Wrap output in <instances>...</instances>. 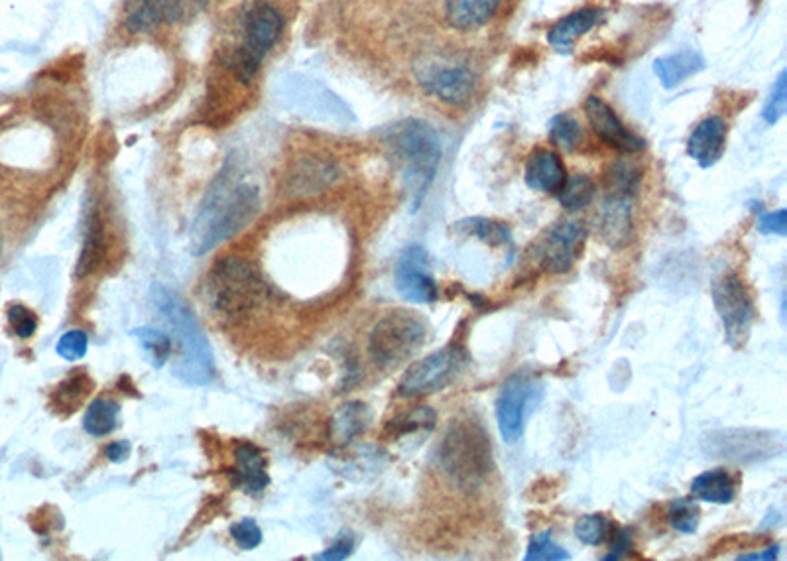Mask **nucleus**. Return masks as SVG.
I'll return each instance as SVG.
<instances>
[{
  "label": "nucleus",
  "instance_id": "nucleus-7",
  "mask_svg": "<svg viewBox=\"0 0 787 561\" xmlns=\"http://www.w3.org/2000/svg\"><path fill=\"white\" fill-rule=\"evenodd\" d=\"M282 30L284 16L272 4L260 2L248 10L244 22V42L229 62L231 71L239 81L248 83L256 75L266 54L276 46Z\"/></svg>",
  "mask_w": 787,
  "mask_h": 561
},
{
  "label": "nucleus",
  "instance_id": "nucleus-43",
  "mask_svg": "<svg viewBox=\"0 0 787 561\" xmlns=\"http://www.w3.org/2000/svg\"><path fill=\"white\" fill-rule=\"evenodd\" d=\"M758 231H760L762 235H778V237H786V209H780V211H774V213H760V215H758Z\"/></svg>",
  "mask_w": 787,
  "mask_h": 561
},
{
  "label": "nucleus",
  "instance_id": "nucleus-40",
  "mask_svg": "<svg viewBox=\"0 0 787 561\" xmlns=\"http://www.w3.org/2000/svg\"><path fill=\"white\" fill-rule=\"evenodd\" d=\"M787 111V73L782 71L778 81L772 87V93L764 105L762 117L768 125H776Z\"/></svg>",
  "mask_w": 787,
  "mask_h": 561
},
{
  "label": "nucleus",
  "instance_id": "nucleus-39",
  "mask_svg": "<svg viewBox=\"0 0 787 561\" xmlns=\"http://www.w3.org/2000/svg\"><path fill=\"white\" fill-rule=\"evenodd\" d=\"M6 319L10 331L20 339H30L38 329V317L30 308L22 304H12L6 310Z\"/></svg>",
  "mask_w": 787,
  "mask_h": 561
},
{
  "label": "nucleus",
  "instance_id": "nucleus-26",
  "mask_svg": "<svg viewBox=\"0 0 787 561\" xmlns=\"http://www.w3.org/2000/svg\"><path fill=\"white\" fill-rule=\"evenodd\" d=\"M703 69H705V60L697 52H691V50L664 56L654 63V71L666 89L677 87L687 77H691Z\"/></svg>",
  "mask_w": 787,
  "mask_h": 561
},
{
  "label": "nucleus",
  "instance_id": "nucleus-35",
  "mask_svg": "<svg viewBox=\"0 0 787 561\" xmlns=\"http://www.w3.org/2000/svg\"><path fill=\"white\" fill-rule=\"evenodd\" d=\"M134 335L140 341L142 351L146 353L150 365L160 369V367H164L168 363L170 353H172V343H170V337L166 333H162L158 329L142 327V329H136Z\"/></svg>",
  "mask_w": 787,
  "mask_h": 561
},
{
  "label": "nucleus",
  "instance_id": "nucleus-36",
  "mask_svg": "<svg viewBox=\"0 0 787 561\" xmlns=\"http://www.w3.org/2000/svg\"><path fill=\"white\" fill-rule=\"evenodd\" d=\"M612 534V524L605 514H585L575 524V536L585 546H601Z\"/></svg>",
  "mask_w": 787,
  "mask_h": 561
},
{
  "label": "nucleus",
  "instance_id": "nucleus-18",
  "mask_svg": "<svg viewBox=\"0 0 787 561\" xmlns=\"http://www.w3.org/2000/svg\"><path fill=\"white\" fill-rule=\"evenodd\" d=\"M599 231L610 249H622L632 239V197L606 195L599 213Z\"/></svg>",
  "mask_w": 787,
  "mask_h": 561
},
{
  "label": "nucleus",
  "instance_id": "nucleus-4",
  "mask_svg": "<svg viewBox=\"0 0 787 561\" xmlns=\"http://www.w3.org/2000/svg\"><path fill=\"white\" fill-rule=\"evenodd\" d=\"M443 471L463 489H475L485 483L492 471L490 436L475 418H457L439 447Z\"/></svg>",
  "mask_w": 787,
  "mask_h": 561
},
{
  "label": "nucleus",
  "instance_id": "nucleus-37",
  "mask_svg": "<svg viewBox=\"0 0 787 561\" xmlns=\"http://www.w3.org/2000/svg\"><path fill=\"white\" fill-rule=\"evenodd\" d=\"M669 524L681 534H693L701 522V508L695 499H677L669 504L667 510Z\"/></svg>",
  "mask_w": 787,
  "mask_h": 561
},
{
  "label": "nucleus",
  "instance_id": "nucleus-25",
  "mask_svg": "<svg viewBox=\"0 0 787 561\" xmlns=\"http://www.w3.org/2000/svg\"><path fill=\"white\" fill-rule=\"evenodd\" d=\"M107 254V235L103 217L99 211H93L87 219V233L83 241L81 256L77 262V276H89L95 272Z\"/></svg>",
  "mask_w": 787,
  "mask_h": 561
},
{
  "label": "nucleus",
  "instance_id": "nucleus-15",
  "mask_svg": "<svg viewBox=\"0 0 787 561\" xmlns=\"http://www.w3.org/2000/svg\"><path fill=\"white\" fill-rule=\"evenodd\" d=\"M209 0H130L126 26L134 32L156 28L164 22H183L197 16Z\"/></svg>",
  "mask_w": 787,
  "mask_h": 561
},
{
  "label": "nucleus",
  "instance_id": "nucleus-27",
  "mask_svg": "<svg viewBox=\"0 0 787 561\" xmlns=\"http://www.w3.org/2000/svg\"><path fill=\"white\" fill-rule=\"evenodd\" d=\"M370 424V410L363 402L343 404L331 422V437L335 443H349L353 437L361 436Z\"/></svg>",
  "mask_w": 787,
  "mask_h": 561
},
{
  "label": "nucleus",
  "instance_id": "nucleus-22",
  "mask_svg": "<svg viewBox=\"0 0 787 561\" xmlns=\"http://www.w3.org/2000/svg\"><path fill=\"white\" fill-rule=\"evenodd\" d=\"M601 18V10L597 8H581L565 18H561L547 34L549 44L557 50V52H571V48L575 46V42L585 36L589 30L595 28V24Z\"/></svg>",
  "mask_w": 787,
  "mask_h": 561
},
{
  "label": "nucleus",
  "instance_id": "nucleus-20",
  "mask_svg": "<svg viewBox=\"0 0 787 561\" xmlns=\"http://www.w3.org/2000/svg\"><path fill=\"white\" fill-rule=\"evenodd\" d=\"M339 178V172L333 164L317 160V158H303L294 164L292 172L286 176V191L294 197L298 195H311L327 186H331Z\"/></svg>",
  "mask_w": 787,
  "mask_h": 561
},
{
  "label": "nucleus",
  "instance_id": "nucleus-34",
  "mask_svg": "<svg viewBox=\"0 0 787 561\" xmlns=\"http://www.w3.org/2000/svg\"><path fill=\"white\" fill-rule=\"evenodd\" d=\"M549 140L563 152L571 154L583 140V130L573 115L561 113L549 121Z\"/></svg>",
  "mask_w": 787,
  "mask_h": 561
},
{
  "label": "nucleus",
  "instance_id": "nucleus-6",
  "mask_svg": "<svg viewBox=\"0 0 787 561\" xmlns=\"http://www.w3.org/2000/svg\"><path fill=\"white\" fill-rule=\"evenodd\" d=\"M427 337L429 325L420 313L394 310L374 325L368 351L376 367L396 369L422 349Z\"/></svg>",
  "mask_w": 787,
  "mask_h": 561
},
{
  "label": "nucleus",
  "instance_id": "nucleus-30",
  "mask_svg": "<svg viewBox=\"0 0 787 561\" xmlns=\"http://www.w3.org/2000/svg\"><path fill=\"white\" fill-rule=\"evenodd\" d=\"M642 180L640 168L632 160H616L605 174L606 195L634 197Z\"/></svg>",
  "mask_w": 787,
  "mask_h": 561
},
{
  "label": "nucleus",
  "instance_id": "nucleus-46",
  "mask_svg": "<svg viewBox=\"0 0 787 561\" xmlns=\"http://www.w3.org/2000/svg\"><path fill=\"white\" fill-rule=\"evenodd\" d=\"M130 443L126 441V439H122V441H115V443H111V445H107V449H105V455H107V459L109 461H113V463H121V461H126V457L130 455Z\"/></svg>",
  "mask_w": 787,
  "mask_h": 561
},
{
  "label": "nucleus",
  "instance_id": "nucleus-1",
  "mask_svg": "<svg viewBox=\"0 0 787 561\" xmlns=\"http://www.w3.org/2000/svg\"><path fill=\"white\" fill-rule=\"evenodd\" d=\"M384 140L402 170L404 184L412 199V211L416 213L435 180L441 162L443 150L439 134L425 121L406 119L390 126Z\"/></svg>",
  "mask_w": 787,
  "mask_h": 561
},
{
  "label": "nucleus",
  "instance_id": "nucleus-23",
  "mask_svg": "<svg viewBox=\"0 0 787 561\" xmlns=\"http://www.w3.org/2000/svg\"><path fill=\"white\" fill-rule=\"evenodd\" d=\"M502 0H445V18L455 30H477L496 14Z\"/></svg>",
  "mask_w": 787,
  "mask_h": 561
},
{
  "label": "nucleus",
  "instance_id": "nucleus-47",
  "mask_svg": "<svg viewBox=\"0 0 787 561\" xmlns=\"http://www.w3.org/2000/svg\"><path fill=\"white\" fill-rule=\"evenodd\" d=\"M780 556V546H772L768 550H764L762 554H742L738 556V560L742 561H760V560H778Z\"/></svg>",
  "mask_w": 787,
  "mask_h": 561
},
{
  "label": "nucleus",
  "instance_id": "nucleus-38",
  "mask_svg": "<svg viewBox=\"0 0 787 561\" xmlns=\"http://www.w3.org/2000/svg\"><path fill=\"white\" fill-rule=\"evenodd\" d=\"M571 556L561 548V546H557L555 542H553V538H551V532L549 530H545V532H540V534H534L532 536V540H530V544H528V550H526V561H565L569 560Z\"/></svg>",
  "mask_w": 787,
  "mask_h": 561
},
{
  "label": "nucleus",
  "instance_id": "nucleus-33",
  "mask_svg": "<svg viewBox=\"0 0 787 561\" xmlns=\"http://www.w3.org/2000/svg\"><path fill=\"white\" fill-rule=\"evenodd\" d=\"M595 191H597V186L589 176L575 174V176L567 178L565 186L561 187L557 197H559V203L567 211H579L593 201Z\"/></svg>",
  "mask_w": 787,
  "mask_h": 561
},
{
  "label": "nucleus",
  "instance_id": "nucleus-16",
  "mask_svg": "<svg viewBox=\"0 0 787 561\" xmlns=\"http://www.w3.org/2000/svg\"><path fill=\"white\" fill-rule=\"evenodd\" d=\"M585 113L595 134L610 148L624 154H636L646 148V140L630 132L601 97H589L585 103Z\"/></svg>",
  "mask_w": 787,
  "mask_h": 561
},
{
  "label": "nucleus",
  "instance_id": "nucleus-24",
  "mask_svg": "<svg viewBox=\"0 0 787 561\" xmlns=\"http://www.w3.org/2000/svg\"><path fill=\"white\" fill-rule=\"evenodd\" d=\"M691 495L709 504H730L736 499V479L727 469L705 471L693 479Z\"/></svg>",
  "mask_w": 787,
  "mask_h": 561
},
{
  "label": "nucleus",
  "instance_id": "nucleus-8",
  "mask_svg": "<svg viewBox=\"0 0 787 561\" xmlns=\"http://www.w3.org/2000/svg\"><path fill=\"white\" fill-rule=\"evenodd\" d=\"M542 394L544 386L534 374H512L502 384L496 398V422L506 443L514 445L522 439L526 422L536 410Z\"/></svg>",
  "mask_w": 787,
  "mask_h": 561
},
{
  "label": "nucleus",
  "instance_id": "nucleus-19",
  "mask_svg": "<svg viewBox=\"0 0 787 561\" xmlns=\"http://www.w3.org/2000/svg\"><path fill=\"white\" fill-rule=\"evenodd\" d=\"M567 182V170L561 158L551 150H536L526 164V184L534 191L557 195Z\"/></svg>",
  "mask_w": 787,
  "mask_h": 561
},
{
  "label": "nucleus",
  "instance_id": "nucleus-48",
  "mask_svg": "<svg viewBox=\"0 0 787 561\" xmlns=\"http://www.w3.org/2000/svg\"><path fill=\"white\" fill-rule=\"evenodd\" d=\"M0 252H2V231H0Z\"/></svg>",
  "mask_w": 787,
  "mask_h": 561
},
{
  "label": "nucleus",
  "instance_id": "nucleus-42",
  "mask_svg": "<svg viewBox=\"0 0 787 561\" xmlns=\"http://www.w3.org/2000/svg\"><path fill=\"white\" fill-rule=\"evenodd\" d=\"M231 536L235 540V544L244 550H256L262 544V530L258 528V524L252 518H244L241 522L231 526Z\"/></svg>",
  "mask_w": 787,
  "mask_h": 561
},
{
  "label": "nucleus",
  "instance_id": "nucleus-29",
  "mask_svg": "<svg viewBox=\"0 0 787 561\" xmlns=\"http://www.w3.org/2000/svg\"><path fill=\"white\" fill-rule=\"evenodd\" d=\"M119 404L111 398H99L89 404L85 418H83V428L89 436L105 437L109 436L119 422Z\"/></svg>",
  "mask_w": 787,
  "mask_h": 561
},
{
  "label": "nucleus",
  "instance_id": "nucleus-45",
  "mask_svg": "<svg viewBox=\"0 0 787 561\" xmlns=\"http://www.w3.org/2000/svg\"><path fill=\"white\" fill-rule=\"evenodd\" d=\"M630 552H632V532H630L628 528H620V530H616V532H614V540H612L610 554H606L603 560H624V558H626Z\"/></svg>",
  "mask_w": 787,
  "mask_h": 561
},
{
  "label": "nucleus",
  "instance_id": "nucleus-13",
  "mask_svg": "<svg viewBox=\"0 0 787 561\" xmlns=\"http://www.w3.org/2000/svg\"><path fill=\"white\" fill-rule=\"evenodd\" d=\"M587 229L581 221L565 219L553 225L538 245V260L545 272L565 274L583 254Z\"/></svg>",
  "mask_w": 787,
  "mask_h": 561
},
{
  "label": "nucleus",
  "instance_id": "nucleus-14",
  "mask_svg": "<svg viewBox=\"0 0 787 561\" xmlns=\"http://www.w3.org/2000/svg\"><path fill=\"white\" fill-rule=\"evenodd\" d=\"M394 284L398 294L412 304H433L439 300V288L429 270L427 250L420 245H410L402 252Z\"/></svg>",
  "mask_w": 787,
  "mask_h": 561
},
{
  "label": "nucleus",
  "instance_id": "nucleus-31",
  "mask_svg": "<svg viewBox=\"0 0 787 561\" xmlns=\"http://www.w3.org/2000/svg\"><path fill=\"white\" fill-rule=\"evenodd\" d=\"M93 382L91 376L85 373H73L63 380L54 392V404L58 410H63L65 414L75 412V408L83 402V398L91 392Z\"/></svg>",
  "mask_w": 787,
  "mask_h": 561
},
{
  "label": "nucleus",
  "instance_id": "nucleus-32",
  "mask_svg": "<svg viewBox=\"0 0 787 561\" xmlns=\"http://www.w3.org/2000/svg\"><path fill=\"white\" fill-rule=\"evenodd\" d=\"M437 416L429 406H420L414 408L398 418H394L388 426H386V434L392 437L410 436L416 432H425L429 434L435 428Z\"/></svg>",
  "mask_w": 787,
  "mask_h": 561
},
{
  "label": "nucleus",
  "instance_id": "nucleus-9",
  "mask_svg": "<svg viewBox=\"0 0 787 561\" xmlns=\"http://www.w3.org/2000/svg\"><path fill=\"white\" fill-rule=\"evenodd\" d=\"M713 304L725 327V337L732 349H742L752 333L756 321V308L750 292L736 272L721 274L713 286Z\"/></svg>",
  "mask_w": 787,
  "mask_h": 561
},
{
  "label": "nucleus",
  "instance_id": "nucleus-17",
  "mask_svg": "<svg viewBox=\"0 0 787 561\" xmlns=\"http://www.w3.org/2000/svg\"><path fill=\"white\" fill-rule=\"evenodd\" d=\"M727 123L721 117H707L699 125L693 128L689 142H687V154L701 166V168H713L725 152L727 146Z\"/></svg>",
  "mask_w": 787,
  "mask_h": 561
},
{
  "label": "nucleus",
  "instance_id": "nucleus-28",
  "mask_svg": "<svg viewBox=\"0 0 787 561\" xmlns=\"http://www.w3.org/2000/svg\"><path fill=\"white\" fill-rule=\"evenodd\" d=\"M457 233H463L467 237H475L479 241L486 243L488 247H506L512 245V231L508 225L494 221V219H485V217H471V219H463L455 225Z\"/></svg>",
  "mask_w": 787,
  "mask_h": 561
},
{
  "label": "nucleus",
  "instance_id": "nucleus-5",
  "mask_svg": "<svg viewBox=\"0 0 787 561\" xmlns=\"http://www.w3.org/2000/svg\"><path fill=\"white\" fill-rule=\"evenodd\" d=\"M207 290L213 308L225 317L246 315L268 296V286L254 266L237 256H227L213 264Z\"/></svg>",
  "mask_w": 787,
  "mask_h": 561
},
{
  "label": "nucleus",
  "instance_id": "nucleus-41",
  "mask_svg": "<svg viewBox=\"0 0 787 561\" xmlns=\"http://www.w3.org/2000/svg\"><path fill=\"white\" fill-rule=\"evenodd\" d=\"M87 345H89L87 333L75 329V331H67V333L61 337L60 343H58V347H56V351H58V355H60L61 359L75 363V361H79V359L85 357Z\"/></svg>",
  "mask_w": 787,
  "mask_h": 561
},
{
  "label": "nucleus",
  "instance_id": "nucleus-44",
  "mask_svg": "<svg viewBox=\"0 0 787 561\" xmlns=\"http://www.w3.org/2000/svg\"><path fill=\"white\" fill-rule=\"evenodd\" d=\"M355 550V536L351 532H343L331 548H327L323 554H317L315 560L341 561L347 560Z\"/></svg>",
  "mask_w": 787,
  "mask_h": 561
},
{
  "label": "nucleus",
  "instance_id": "nucleus-3",
  "mask_svg": "<svg viewBox=\"0 0 787 561\" xmlns=\"http://www.w3.org/2000/svg\"><path fill=\"white\" fill-rule=\"evenodd\" d=\"M152 296L156 310L170 325L180 345V359L174 367V374L187 384H209L215 378V357L195 315L178 294L164 286H156Z\"/></svg>",
  "mask_w": 787,
  "mask_h": 561
},
{
  "label": "nucleus",
  "instance_id": "nucleus-11",
  "mask_svg": "<svg viewBox=\"0 0 787 561\" xmlns=\"http://www.w3.org/2000/svg\"><path fill=\"white\" fill-rule=\"evenodd\" d=\"M278 97L288 103L296 113H303L305 117H317L321 121H337L345 123L351 121L349 109L343 101L331 93L321 83L302 77V75H288L282 77L278 85Z\"/></svg>",
  "mask_w": 787,
  "mask_h": 561
},
{
  "label": "nucleus",
  "instance_id": "nucleus-12",
  "mask_svg": "<svg viewBox=\"0 0 787 561\" xmlns=\"http://www.w3.org/2000/svg\"><path fill=\"white\" fill-rule=\"evenodd\" d=\"M416 77L425 93L453 107L467 105L477 87L473 69L453 60H425L418 63Z\"/></svg>",
  "mask_w": 787,
  "mask_h": 561
},
{
  "label": "nucleus",
  "instance_id": "nucleus-2",
  "mask_svg": "<svg viewBox=\"0 0 787 561\" xmlns=\"http://www.w3.org/2000/svg\"><path fill=\"white\" fill-rule=\"evenodd\" d=\"M260 209L258 187L235 184L231 187L217 186L205 201L193 231L191 243L195 254H205L223 241L241 233L254 219Z\"/></svg>",
  "mask_w": 787,
  "mask_h": 561
},
{
  "label": "nucleus",
  "instance_id": "nucleus-10",
  "mask_svg": "<svg viewBox=\"0 0 787 561\" xmlns=\"http://www.w3.org/2000/svg\"><path fill=\"white\" fill-rule=\"evenodd\" d=\"M465 365V351L461 345H447L422 361L410 365L404 373L396 394L400 398H418L439 392L459 374Z\"/></svg>",
  "mask_w": 787,
  "mask_h": 561
},
{
  "label": "nucleus",
  "instance_id": "nucleus-21",
  "mask_svg": "<svg viewBox=\"0 0 787 561\" xmlns=\"http://www.w3.org/2000/svg\"><path fill=\"white\" fill-rule=\"evenodd\" d=\"M235 479L244 493L260 495L270 479L266 473V457L254 443H241L235 451Z\"/></svg>",
  "mask_w": 787,
  "mask_h": 561
}]
</instances>
